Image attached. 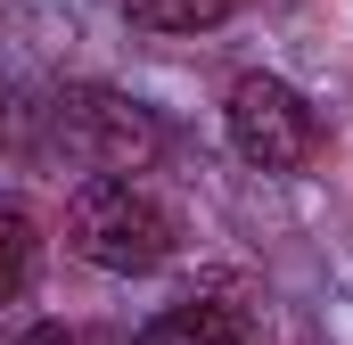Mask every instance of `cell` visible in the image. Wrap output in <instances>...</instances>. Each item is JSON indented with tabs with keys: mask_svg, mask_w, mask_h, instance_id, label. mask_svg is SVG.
<instances>
[{
	"mask_svg": "<svg viewBox=\"0 0 353 345\" xmlns=\"http://www.w3.org/2000/svg\"><path fill=\"white\" fill-rule=\"evenodd\" d=\"M66 247L90 271L132 279V271H157V263L173 255V214L140 181H123V172H90L83 189L66 197Z\"/></svg>",
	"mask_w": 353,
	"mask_h": 345,
	"instance_id": "cell-1",
	"label": "cell"
},
{
	"mask_svg": "<svg viewBox=\"0 0 353 345\" xmlns=\"http://www.w3.org/2000/svg\"><path fill=\"white\" fill-rule=\"evenodd\" d=\"M58 140L83 157L90 172H148L157 157H165V124L140 107V99H123V90H107V83H83V90H66L58 107Z\"/></svg>",
	"mask_w": 353,
	"mask_h": 345,
	"instance_id": "cell-2",
	"label": "cell"
},
{
	"mask_svg": "<svg viewBox=\"0 0 353 345\" xmlns=\"http://www.w3.org/2000/svg\"><path fill=\"white\" fill-rule=\"evenodd\" d=\"M230 148L263 172H304L321 148V115L304 107V90L279 83V75H239L230 83Z\"/></svg>",
	"mask_w": 353,
	"mask_h": 345,
	"instance_id": "cell-3",
	"label": "cell"
},
{
	"mask_svg": "<svg viewBox=\"0 0 353 345\" xmlns=\"http://www.w3.org/2000/svg\"><path fill=\"white\" fill-rule=\"evenodd\" d=\"M140 345H255V329H247L239 304L189 296V304H173V313H157V321L140 329Z\"/></svg>",
	"mask_w": 353,
	"mask_h": 345,
	"instance_id": "cell-4",
	"label": "cell"
},
{
	"mask_svg": "<svg viewBox=\"0 0 353 345\" xmlns=\"http://www.w3.org/2000/svg\"><path fill=\"white\" fill-rule=\"evenodd\" d=\"M33 271H41V222L17 197H0V304H17L33 288Z\"/></svg>",
	"mask_w": 353,
	"mask_h": 345,
	"instance_id": "cell-5",
	"label": "cell"
},
{
	"mask_svg": "<svg viewBox=\"0 0 353 345\" xmlns=\"http://www.w3.org/2000/svg\"><path fill=\"white\" fill-rule=\"evenodd\" d=\"M239 0H123V17L140 25V33H205V25H222Z\"/></svg>",
	"mask_w": 353,
	"mask_h": 345,
	"instance_id": "cell-6",
	"label": "cell"
},
{
	"mask_svg": "<svg viewBox=\"0 0 353 345\" xmlns=\"http://www.w3.org/2000/svg\"><path fill=\"white\" fill-rule=\"evenodd\" d=\"M25 345H83L74 329H58V321H41V329H25Z\"/></svg>",
	"mask_w": 353,
	"mask_h": 345,
	"instance_id": "cell-7",
	"label": "cell"
},
{
	"mask_svg": "<svg viewBox=\"0 0 353 345\" xmlns=\"http://www.w3.org/2000/svg\"><path fill=\"white\" fill-rule=\"evenodd\" d=\"M8 132H17V90L0 83V140H8Z\"/></svg>",
	"mask_w": 353,
	"mask_h": 345,
	"instance_id": "cell-8",
	"label": "cell"
},
{
	"mask_svg": "<svg viewBox=\"0 0 353 345\" xmlns=\"http://www.w3.org/2000/svg\"><path fill=\"white\" fill-rule=\"evenodd\" d=\"M239 8H247V0H239ZM255 8H288V0H255Z\"/></svg>",
	"mask_w": 353,
	"mask_h": 345,
	"instance_id": "cell-9",
	"label": "cell"
}]
</instances>
